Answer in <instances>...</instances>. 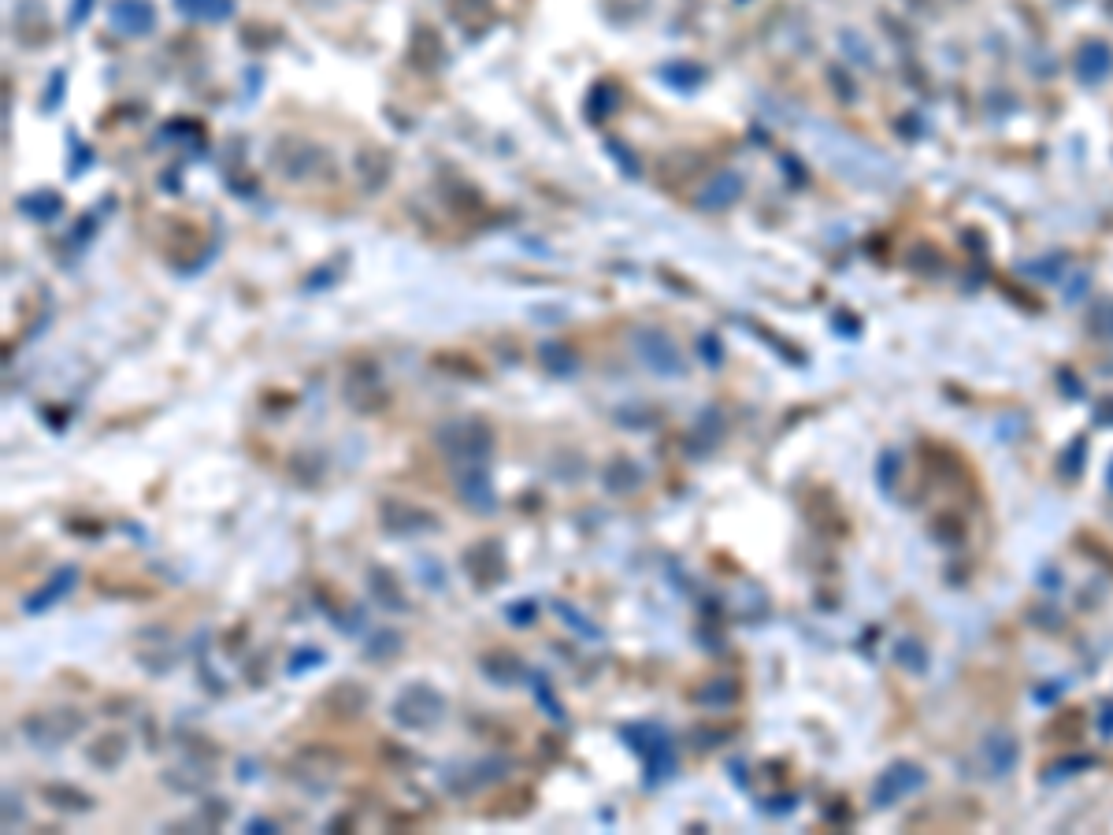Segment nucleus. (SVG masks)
<instances>
[{"label": "nucleus", "instance_id": "1", "mask_svg": "<svg viewBox=\"0 0 1113 835\" xmlns=\"http://www.w3.org/2000/svg\"><path fill=\"white\" fill-rule=\"evenodd\" d=\"M631 349H635V357H639L642 364L657 375H683L687 372V364H683V357H679L676 342H672L665 331H657V327H639V331L631 334Z\"/></svg>", "mask_w": 1113, "mask_h": 835}, {"label": "nucleus", "instance_id": "2", "mask_svg": "<svg viewBox=\"0 0 1113 835\" xmlns=\"http://www.w3.org/2000/svg\"><path fill=\"white\" fill-rule=\"evenodd\" d=\"M624 739H631V750L642 754L646 761V784H657L661 776L672 772V746H668V735L653 724H631L624 728Z\"/></svg>", "mask_w": 1113, "mask_h": 835}, {"label": "nucleus", "instance_id": "3", "mask_svg": "<svg viewBox=\"0 0 1113 835\" xmlns=\"http://www.w3.org/2000/svg\"><path fill=\"white\" fill-rule=\"evenodd\" d=\"M394 717L405 724V728H431L442 717V694H435L431 687H409L394 702Z\"/></svg>", "mask_w": 1113, "mask_h": 835}, {"label": "nucleus", "instance_id": "4", "mask_svg": "<svg viewBox=\"0 0 1113 835\" xmlns=\"http://www.w3.org/2000/svg\"><path fill=\"white\" fill-rule=\"evenodd\" d=\"M112 26L127 38H145L156 30V8L149 0H116L112 4Z\"/></svg>", "mask_w": 1113, "mask_h": 835}, {"label": "nucleus", "instance_id": "5", "mask_svg": "<svg viewBox=\"0 0 1113 835\" xmlns=\"http://www.w3.org/2000/svg\"><path fill=\"white\" fill-rule=\"evenodd\" d=\"M457 490L461 498L472 505L475 513H494V487H490V476L483 472V464H468V468H457Z\"/></svg>", "mask_w": 1113, "mask_h": 835}, {"label": "nucleus", "instance_id": "6", "mask_svg": "<svg viewBox=\"0 0 1113 835\" xmlns=\"http://www.w3.org/2000/svg\"><path fill=\"white\" fill-rule=\"evenodd\" d=\"M75 568H60V572H56V576H52V583L49 587H41L38 594H34V598H26L23 602V609L26 613H30V617H34V613H41V609H49V605H56L60 602V598H64L67 591H71V587H75Z\"/></svg>", "mask_w": 1113, "mask_h": 835}, {"label": "nucleus", "instance_id": "7", "mask_svg": "<svg viewBox=\"0 0 1113 835\" xmlns=\"http://www.w3.org/2000/svg\"><path fill=\"white\" fill-rule=\"evenodd\" d=\"M175 8L193 23H223L234 15V0H175Z\"/></svg>", "mask_w": 1113, "mask_h": 835}, {"label": "nucleus", "instance_id": "8", "mask_svg": "<svg viewBox=\"0 0 1113 835\" xmlns=\"http://www.w3.org/2000/svg\"><path fill=\"white\" fill-rule=\"evenodd\" d=\"M739 190H742L739 175H720V179L713 182L709 190H702V197H698V201H702L705 208H720V205H728V201H735V197H739Z\"/></svg>", "mask_w": 1113, "mask_h": 835}, {"label": "nucleus", "instance_id": "9", "mask_svg": "<svg viewBox=\"0 0 1113 835\" xmlns=\"http://www.w3.org/2000/svg\"><path fill=\"white\" fill-rule=\"evenodd\" d=\"M542 360L553 375H572L579 368V357H572V349L557 346V342H546L542 346Z\"/></svg>", "mask_w": 1113, "mask_h": 835}, {"label": "nucleus", "instance_id": "10", "mask_svg": "<svg viewBox=\"0 0 1113 835\" xmlns=\"http://www.w3.org/2000/svg\"><path fill=\"white\" fill-rule=\"evenodd\" d=\"M23 212L34 219H56L60 216V197L56 193H30V197H23Z\"/></svg>", "mask_w": 1113, "mask_h": 835}, {"label": "nucleus", "instance_id": "11", "mask_svg": "<svg viewBox=\"0 0 1113 835\" xmlns=\"http://www.w3.org/2000/svg\"><path fill=\"white\" fill-rule=\"evenodd\" d=\"M553 609H557V613H561V617H568V620H572V628H576V631H583V635H587V639H602V631H598V628H590V624H587V617H579V613H572V609H568V605H564V602H557V605H553Z\"/></svg>", "mask_w": 1113, "mask_h": 835}, {"label": "nucleus", "instance_id": "12", "mask_svg": "<svg viewBox=\"0 0 1113 835\" xmlns=\"http://www.w3.org/2000/svg\"><path fill=\"white\" fill-rule=\"evenodd\" d=\"M535 694H538V702H542V706L550 709V717H553V720H564V709L557 706V698H553V694L546 691V680H542V676H535Z\"/></svg>", "mask_w": 1113, "mask_h": 835}, {"label": "nucleus", "instance_id": "13", "mask_svg": "<svg viewBox=\"0 0 1113 835\" xmlns=\"http://www.w3.org/2000/svg\"><path fill=\"white\" fill-rule=\"evenodd\" d=\"M90 8H93V0H78V8H71V26L82 23V19L90 15Z\"/></svg>", "mask_w": 1113, "mask_h": 835}, {"label": "nucleus", "instance_id": "14", "mask_svg": "<svg viewBox=\"0 0 1113 835\" xmlns=\"http://www.w3.org/2000/svg\"><path fill=\"white\" fill-rule=\"evenodd\" d=\"M509 617L512 620H531L535 617V605H524V609H520V605H509Z\"/></svg>", "mask_w": 1113, "mask_h": 835}]
</instances>
